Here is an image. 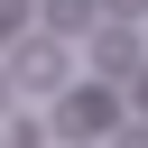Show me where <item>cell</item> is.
<instances>
[{
	"label": "cell",
	"mask_w": 148,
	"mask_h": 148,
	"mask_svg": "<svg viewBox=\"0 0 148 148\" xmlns=\"http://www.w3.org/2000/svg\"><path fill=\"white\" fill-rule=\"evenodd\" d=\"M18 111V74H9V56H0V120Z\"/></svg>",
	"instance_id": "6"
},
{
	"label": "cell",
	"mask_w": 148,
	"mask_h": 148,
	"mask_svg": "<svg viewBox=\"0 0 148 148\" xmlns=\"http://www.w3.org/2000/svg\"><path fill=\"white\" fill-rule=\"evenodd\" d=\"M92 65H102V74H139V65H148V56H139V37H130V18H111V28L92 37Z\"/></svg>",
	"instance_id": "3"
},
{
	"label": "cell",
	"mask_w": 148,
	"mask_h": 148,
	"mask_svg": "<svg viewBox=\"0 0 148 148\" xmlns=\"http://www.w3.org/2000/svg\"><path fill=\"white\" fill-rule=\"evenodd\" d=\"M111 148H148V120H130V130H120V139H111Z\"/></svg>",
	"instance_id": "7"
},
{
	"label": "cell",
	"mask_w": 148,
	"mask_h": 148,
	"mask_svg": "<svg viewBox=\"0 0 148 148\" xmlns=\"http://www.w3.org/2000/svg\"><path fill=\"white\" fill-rule=\"evenodd\" d=\"M28 9H37V0H0V46H9L18 28H28Z\"/></svg>",
	"instance_id": "5"
},
{
	"label": "cell",
	"mask_w": 148,
	"mask_h": 148,
	"mask_svg": "<svg viewBox=\"0 0 148 148\" xmlns=\"http://www.w3.org/2000/svg\"><path fill=\"white\" fill-rule=\"evenodd\" d=\"M139 120H148V65H139Z\"/></svg>",
	"instance_id": "9"
},
{
	"label": "cell",
	"mask_w": 148,
	"mask_h": 148,
	"mask_svg": "<svg viewBox=\"0 0 148 148\" xmlns=\"http://www.w3.org/2000/svg\"><path fill=\"white\" fill-rule=\"evenodd\" d=\"M111 130H120V102H111L102 83H65V102H56V139L92 148V139H111Z\"/></svg>",
	"instance_id": "1"
},
{
	"label": "cell",
	"mask_w": 148,
	"mask_h": 148,
	"mask_svg": "<svg viewBox=\"0 0 148 148\" xmlns=\"http://www.w3.org/2000/svg\"><path fill=\"white\" fill-rule=\"evenodd\" d=\"M111 18H148V0H111Z\"/></svg>",
	"instance_id": "8"
},
{
	"label": "cell",
	"mask_w": 148,
	"mask_h": 148,
	"mask_svg": "<svg viewBox=\"0 0 148 148\" xmlns=\"http://www.w3.org/2000/svg\"><path fill=\"white\" fill-rule=\"evenodd\" d=\"M9 74H18V92H65V37L18 28L9 37Z\"/></svg>",
	"instance_id": "2"
},
{
	"label": "cell",
	"mask_w": 148,
	"mask_h": 148,
	"mask_svg": "<svg viewBox=\"0 0 148 148\" xmlns=\"http://www.w3.org/2000/svg\"><path fill=\"white\" fill-rule=\"evenodd\" d=\"M9 148H46V120H18L9 111Z\"/></svg>",
	"instance_id": "4"
}]
</instances>
